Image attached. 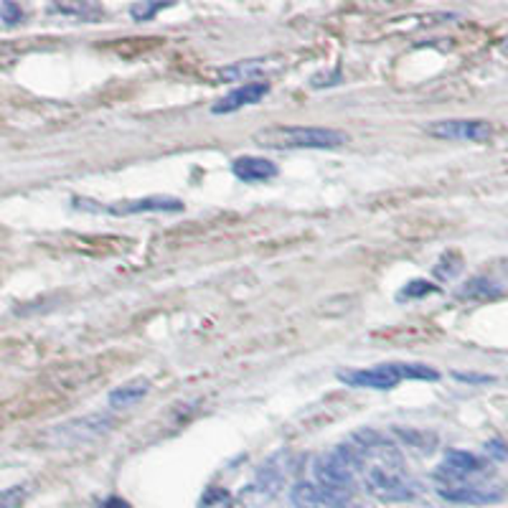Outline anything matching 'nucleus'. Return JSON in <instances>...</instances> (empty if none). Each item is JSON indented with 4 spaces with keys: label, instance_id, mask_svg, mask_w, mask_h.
Wrapping results in <instances>:
<instances>
[{
    "label": "nucleus",
    "instance_id": "f257e3e1",
    "mask_svg": "<svg viewBox=\"0 0 508 508\" xmlns=\"http://www.w3.org/2000/svg\"><path fill=\"white\" fill-rule=\"evenodd\" d=\"M254 143L272 150H333L348 143L344 130L333 128H305V125H278L254 135Z\"/></svg>",
    "mask_w": 508,
    "mask_h": 508
},
{
    "label": "nucleus",
    "instance_id": "f03ea898",
    "mask_svg": "<svg viewBox=\"0 0 508 508\" xmlns=\"http://www.w3.org/2000/svg\"><path fill=\"white\" fill-rule=\"evenodd\" d=\"M293 471V453L285 447V450H278L272 453L270 458L264 460L262 465L257 468V473L252 478V483L242 491V504L249 508L264 506L267 501H272L278 491L285 486V480Z\"/></svg>",
    "mask_w": 508,
    "mask_h": 508
},
{
    "label": "nucleus",
    "instance_id": "7ed1b4c3",
    "mask_svg": "<svg viewBox=\"0 0 508 508\" xmlns=\"http://www.w3.org/2000/svg\"><path fill=\"white\" fill-rule=\"evenodd\" d=\"M363 486L371 496H377L379 501H387V504H407L420 493L417 483L402 468L381 465V462L363 468Z\"/></svg>",
    "mask_w": 508,
    "mask_h": 508
},
{
    "label": "nucleus",
    "instance_id": "20e7f679",
    "mask_svg": "<svg viewBox=\"0 0 508 508\" xmlns=\"http://www.w3.org/2000/svg\"><path fill=\"white\" fill-rule=\"evenodd\" d=\"M115 417L107 412H95V414H84L71 422H64L56 429L49 432V443L54 447H82V445L97 443L107 432H112Z\"/></svg>",
    "mask_w": 508,
    "mask_h": 508
},
{
    "label": "nucleus",
    "instance_id": "39448f33",
    "mask_svg": "<svg viewBox=\"0 0 508 508\" xmlns=\"http://www.w3.org/2000/svg\"><path fill=\"white\" fill-rule=\"evenodd\" d=\"M312 478L318 486L330 488V491H354V478L356 471L351 468V462L338 453V447L321 453L312 460Z\"/></svg>",
    "mask_w": 508,
    "mask_h": 508
},
{
    "label": "nucleus",
    "instance_id": "423d86ee",
    "mask_svg": "<svg viewBox=\"0 0 508 508\" xmlns=\"http://www.w3.org/2000/svg\"><path fill=\"white\" fill-rule=\"evenodd\" d=\"M488 471L486 460H480L473 453L465 450H447L443 462L437 465L435 478L440 480V486H453V483H468L473 478L483 476Z\"/></svg>",
    "mask_w": 508,
    "mask_h": 508
},
{
    "label": "nucleus",
    "instance_id": "0eeeda50",
    "mask_svg": "<svg viewBox=\"0 0 508 508\" xmlns=\"http://www.w3.org/2000/svg\"><path fill=\"white\" fill-rule=\"evenodd\" d=\"M427 132L440 140L488 143L493 137V125L488 120H437L427 125Z\"/></svg>",
    "mask_w": 508,
    "mask_h": 508
},
{
    "label": "nucleus",
    "instance_id": "6e6552de",
    "mask_svg": "<svg viewBox=\"0 0 508 508\" xmlns=\"http://www.w3.org/2000/svg\"><path fill=\"white\" fill-rule=\"evenodd\" d=\"M440 498L450 501V504H460V506H493L504 501V488L501 486H491V483H453V486H440L437 488Z\"/></svg>",
    "mask_w": 508,
    "mask_h": 508
},
{
    "label": "nucleus",
    "instance_id": "1a4fd4ad",
    "mask_svg": "<svg viewBox=\"0 0 508 508\" xmlns=\"http://www.w3.org/2000/svg\"><path fill=\"white\" fill-rule=\"evenodd\" d=\"M351 501V493L330 491L318 483H296L290 488V504L296 508H346Z\"/></svg>",
    "mask_w": 508,
    "mask_h": 508
},
{
    "label": "nucleus",
    "instance_id": "9d476101",
    "mask_svg": "<svg viewBox=\"0 0 508 508\" xmlns=\"http://www.w3.org/2000/svg\"><path fill=\"white\" fill-rule=\"evenodd\" d=\"M338 379L346 387H356V389H374V392H392L394 387H399V374L394 369V363H381L374 369H351V371H338Z\"/></svg>",
    "mask_w": 508,
    "mask_h": 508
},
{
    "label": "nucleus",
    "instance_id": "9b49d317",
    "mask_svg": "<svg viewBox=\"0 0 508 508\" xmlns=\"http://www.w3.org/2000/svg\"><path fill=\"white\" fill-rule=\"evenodd\" d=\"M270 92L267 82H249L237 87L234 92H229L227 97H221L212 107L213 115H229V112H237L242 107H249V104H257L260 99Z\"/></svg>",
    "mask_w": 508,
    "mask_h": 508
},
{
    "label": "nucleus",
    "instance_id": "f8f14e48",
    "mask_svg": "<svg viewBox=\"0 0 508 508\" xmlns=\"http://www.w3.org/2000/svg\"><path fill=\"white\" fill-rule=\"evenodd\" d=\"M117 216H128V213H148V212H183V201L173 196H146L132 198V201H117L115 206L107 209Z\"/></svg>",
    "mask_w": 508,
    "mask_h": 508
},
{
    "label": "nucleus",
    "instance_id": "ddd939ff",
    "mask_svg": "<svg viewBox=\"0 0 508 508\" xmlns=\"http://www.w3.org/2000/svg\"><path fill=\"white\" fill-rule=\"evenodd\" d=\"M231 173L245 183H262L278 176V165L267 158H254V155H242L231 163Z\"/></svg>",
    "mask_w": 508,
    "mask_h": 508
},
{
    "label": "nucleus",
    "instance_id": "4468645a",
    "mask_svg": "<svg viewBox=\"0 0 508 508\" xmlns=\"http://www.w3.org/2000/svg\"><path fill=\"white\" fill-rule=\"evenodd\" d=\"M148 392H150L148 379H137V381H128V384L117 387L115 392H110L107 402H110V407H115V410H128L132 404L143 402Z\"/></svg>",
    "mask_w": 508,
    "mask_h": 508
},
{
    "label": "nucleus",
    "instance_id": "2eb2a0df",
    "mask_svg": "<svg viewBox=\"0 0 508 508\" xmlns=\"http://www.w3.org/2000/svg\"><path fill=\"white\" fill-rule=\"evenodd\" d=\"M262 71H264L262 59H246V62H237V64L224 66V69L219 71V77H221L224 82H246L249 84V79H257Z\"/></svg>",
    "mask_w": 508,
    "mask_h": 508
},
{
    "label": "nucleus",
    "instance_id": "dca6fc26",
    "mask_svg": "<svg viewBox=\"0 0 508 508\" xmlns=\"http://www.w3.org/2000/svg\"><path fill=\"white\" fill-rule=\"evenodd\" d=\"M496 296H501V285H496L488 278L468 279L458 290V297H465V300H488Z\"/></svg>",
    "mask_w": 508,
    "mask_h": 508
},
{
    "label": "nucleus",
    "instance_id": "f3484780",
    "mask_svg": "<svg viewBox=\"0 0 508 508\" xmlns=\"http://www.w3.org/2000/svg\"><path fill=\"white\" fill-rule=\"evenodd\" d=\"M396 435L410 445V447H417V450H422V453H432V447L437 443V437H435L432 432H420V429H399Z\"/></svg>",
    "mask_w": 508,
    "mask_h": 508
},
{
    "label": "nucleus",
    "instance_id": "a211bd4d",
    "mask_svg": "<svg viewBox=\"0 0 508 508\" xmlns=\"http://www.w3.org/2000/svg\"><path fill=\"white\" fill-rule=\"evenodd\" d=\"M429 293H437V285H432L427 279H412L402 287V293L396 296V300H417V297H425Z\"/></svg>",
    "mask_w": 508,
    "mask_h": 508
},
{
    "label": "nucleus",
    "instance_id": "6ab92c4d",
    "mask_svg": "<svg viewBox=\"0 0 508 508\" xmlns=\"http://www.w3.org/2000/svg\"><path fill=\"white\" fill-rule=\"evenodd\" d=\"M29 498V486H13L0 491V508H21Z\"/></svg>",
    "mask_w": 508,
    "mask_h": 508
},
{
    "label": "nucleus",
    "instance_id": "aec40b11",
    "mask_svg": "<svg viewBox=\"0 0 508 508\" xmlns=\"http://www.w3.org/2000/svg\"><path fill=\"white\" fill-rule=\"evenodd\" d=\"M161 8H165V5H155V3H135L130 8V16L135 18V21H148V18H153Z\"/></svg>",
    "mask_w": 508,
    "mask_h": 508
},
{
    "label": "nucleus",
    "instance_id": "412c9836",
    "mask_svg": "<svg viewBox=\"0 0 508 508\" xmlns=\"http://www.w3.org/2000/svg\"><path fill=\"white\" fill-rule=\"evenodd\" d=\"M0 18H3L8 26H13L18 21H23V11L18 8L16 3H3V5H0Z\"/></svg>",
    "mask_w": 508,
    "mask_h": 508
},
{
    "label": "nucleus",
    "instance_id": "4be33fe9",
    "mask_svg": "<svg viewBox=\"0 0 508 508\" xmlns=\"http://www.w3.org/2000/svg\"><path fill=\"white\" fill-rule=\"evenodd\" d=\"M455 379H460V381H468V384H488V381H493V377H478V374H460V371H455Z\"/></svg>",
    "mask_w": 508,
    "mask_h": 508
},
{
    "label": "nucleus",
    "instance_id": "5701e85b",
    "mask_svg": "<svg viewBox=\"0 0 508 508\" xmlns=\"http://www.w3.org/2000/svg\"><path fill=\"white\" fill-rule=\"evenodd\" d=\"M486 453H491L493 458H506V447H504V443H498V440H491V443L486 445Z\"/></svg>",
    "mask_w": 508,
    "mask_h": 508
},
{
    "label": "nucleus",
    "instance_id": "b1692460",
    "mask_svg": "<svg viewBox=\"0 0 508 508\" xmlns=\"http://www.w3.org/2000/svg\"><path fill=\"white\" fill-rule=\"evenodd\" d=\"M102 508H130V504L122 501V498H117V496H112V498H107V501L102 504Z\"/></svg>",
    "mask_w": 508,
    "mask_h": 508
},
{
    "label": "nucleus",
    "instance_id": "393cba45",
    "mask_svg": "<svg viewBox=\"0 0 508 508\" xmlns=\"http://www.w3.org/2000/svg\"><path fill=\"white\" fill-rule=\"evenodd\" d=\"M356 508H366V506H356Z\"/></svg>",
    "mask_w": 508,
    "mask_h": 508
}]
</instances>
